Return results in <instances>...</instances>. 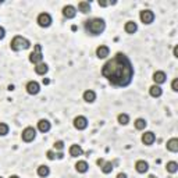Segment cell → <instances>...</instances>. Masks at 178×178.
Listing matches in <instances>:
<instances>
[{
    "mask_svg": "<svg viewBox=\"0 0 178 178\" xmlns=\"http://www.w3.org/2000/svg\"><path fill=\"white\" fill-rule=\"evenodd\" d=\"M102 74L112 85L127 86L132 81L134 68L127 56L123 53H117L112 60H109L103 66Z\"/></svg>",
    "mask_w": 178,
    "mask_h": 178,
    "instance_id": "cell-1",
    "label": "cell"
},
{
    "mask_svg": "<svg viewBox=\"0 0 178 178\" xmlns=\"http://www.w3.org/2000/svg\"><path fill=\"white\" fill-rule=\"evenodd\" d=\"M104 28H106V24L102 18H92L85 22V29L91 35H100L104 31Z\"/></svg>",
    "mask_w": 178,
    "mask_h": 178,
    "instance_id": "cell-2",
    "label": "cell"
},
{
    "mask_svg": "<svg viewBox=\"0 0 178 178\" xmlns=\"http://www.w3.org/2000/svg\"><path fill=\"white\" fill-rule=\"evenodd\" d=\"M29 46H31L29 40H28L27 38H22V36H15L14 39L11 40V43H10V47L14 51L25 50V49H28Z\"/></svg>",
    "mask_w": 178,
    "mask_h": 178,
    "instance_id": "cell-3",
    "label": "cell"
},
{
    "mask_svg": "<svg viewBox=\"0 0 178 178\" xmlns=\"http://www.w3.org/2000/svg\"><path fill=\"white\" fill-rule=\"evenodd\" d=\"M42 59H43V55H42V46L38 43V45L33 46V51L29 55V61L33 64H39L42 63Z\"/></svg>",
    "mask_w": 178,
    "mask_h": 178,
    "instance_id": "cell-4",
    "label": "cell"
},
{
    "mask_svg": "<svg viewBox=\"0 0 178 178\" xmlns=\"http://www.w3.org/2000/svg\"><path fill=\"white\" fill-rule=\"evenodd\" d=\"M22 141L24 142H32L33 139H35V136H36V131H35V128L32 127H27L24 131H22Z\"/></svg>",
    "mask_w": 178,
    "mask_h": 178,
    "instance_id": "cell-5",
    "label": "cell"
},
{
    "mask_svg": "<svg viewBox=\"0 0 178 178\" xmlns=\"http://www.w3.org/2000/svg\"><path fill=\"white\" fill-rule=\"evenodd\" d=\"M38 24L43 28L50 27V24H51L50 14H47V13H42V14H39V17H38Z\"/></svg>",
    "mask_w": 178,
    "mask_h": 178,
    "instance_id": "cell-6",
    "label": "cell"
},
{
    "mask_svg": "<svg viewBox=\"0 0 178 178\" xmlns=\"http://www.w3.org/2000/svg\"><path fill=\"white\" fill-rule=\"evenodd\" d=\"M141 21L143 22V24H152L154 20V14L153 11H150V10H143V11H141Z\"/></svg>",
    "mask_w": 178,
    "mask_h": 178,
    "instance_id": "cell-7",
    "label": "cell"
},
{
    "mask_svg": "<svg viewBox=\"0 0 178 178\" xmlns=\"http://www.w3.org/2000/svg\"><path fill=\"white\" fill-rule=\"evenodd\" d=\"M74 127H75L77 130H85V128L88 127V120L84 116H78V117H75V120H74Z\"/></svg>",
    "mask_w": 178,
    "mask_h": 178,
    "instance_id": "cell-8",
    "label": "cell"
},
{
    "mask_svg": "<svg viewBox=\"0 0 178 178\" xmlns=\"http://www.w3.org/2000/svg\"><path fill=\"white\" fill-rule=\"evenodd\" d=\"M40 91V86L36 81H31L27 84V92L29 95H38Z\"/></svg>",
    "mask_w": 178,
    "mask_h": 178,
    "instance_id": "cell-9",
    "label": "cell"
},
{
    "mask_svg": "<svg viewBox=\"0 0 178 178\" xmlns=\"http://www.w3.org/2000/svg\"><path fill=\"white\" fill-rule=\"evenodd\" d=\"M135 169H136V171H138V172L145 174V172L149 170V164L146 163L145 160H138V161H136V164H135Z\"/></svg>",
    "mask_w": 178,
    "mask_h": 178,
    "instance_id": "cell-10",
    "label": "cell"
},
{
    "mask_svg": "<svg viewBox=\"0 0 178 178\" xmlns=\"http://www.w3.org/2000/svg\"><path fill=\"white\" fill-rule=\"evenodd\" d=\"M75 14H77V10L74 6H66L63 9V15L66 18H74Z\"/></svg>",
    "mask_w": 178,
    "mask_h": 178,
    "instance_id": "cell-11",
    "label": "cell"
},
{
    "mask_svg": "<svg viewBox=\"0 0 178 178\" xmlns=\"http://www.w3.org/2000/svg\"><path fill=\"white\" fill-rule=\"evenodd\" d=\"M154 139H156V136H154V134L153 132H145L143 135H142V142L145 143V145H152L154 142Z\"/></svg>",
    "mask_w": 178,
    "mask_h": 178,
    "instance_id": "cell-12",
    "label": "cell"
},
{
    "mask_svg": "<svg viewBox=\"0 0 178 178\" xmlns=\"http://www.w3.org/2000/svg\"><path fill=\"white\" fill-rule=\"evenodd\" d=\"M166 74L163 73V71H156V73L153 74V81L156 82L157 85H160V84H164L166 82Z\"/></svg>",
    "mask_w": 178,
    "mask_h": 178,
    "instance_id": "cell-13",
    "label": "cell"
},
{
    "mask_svg": "<svg viewBox=\"0 0 178 178\" xmlns=\"http://www.w3.org/2000/svg\"><path fill=\"white\" fill-rule=\"evenodd\" d=\"M109 53H110V50L107 46H99V47L96 49V56L99 59H106L109 56Z\"/></svg>",
    "mask_w": 178,
    "mask_h": 178,
    "instance_id": "cell-14",
    "label": "cell"
},
{
    "mask_svg": "<svg viewBox=\"0 0 178 178\" xmlns=\"http://www.w3.org/2000/svg\"><path fill=\"white\" fill-rule=\"evenodd\" d=\"M167 149H169L170 152H172V153L178 152V139L177 138L170 139V141L167 142Z\"/></svg>",
    "mask_w": 178,
    "mask_h": 178,
    "instance_id": "cell-15",
    "label": "cell"
},
{
    "mask_svg": "<svg viewBox=\"0 0 178 178\" xmlns=\"http://www.w3.org/2000/svg\"><path fill=\"white\" fill-rule=\"evenodd\" d=\"M50 123H49L47 120H40L39 123H38V128H39L40 132H47L49 130H50Z\"/></svg>",
    "mask_w": 178,
    "mask_h": 178,
    "instance_id": "cell-16",
    "label": "cell"
},
{
    "mask_svg": "<svg viewBox=\"0 0 178 178\" xmlns=\"http://www.w3.org/2000/svg\"><path fill=\"white\" fill-rule=\"evenodd\" d=\"M47 70H49V67L46 63H39L35 67V71H36V74H39V75H45V74L47 73Z\"/></svg>",
    "mask_w": 178,
    "mask_h": 178,
    "instance_id": "cell-17",
    "label": "cell"
},
{
    "mask_svg": "<svg viewBox=\"0 0 178 178\" xmlns=\"http://www.w3.org/2000/svg\"><path fill=\"white\" fill-rule=\"evenodd\" d=\"M149 92H150V96H153V97H160L161 93H163V91H161V88H160L159 85H153V86H150Z\"/></svg>",
    "mask_w": 178,
    "mask_h": 178,
    "instance_id": "cell-18",
    "label": "cell"
},
{
    "mask_svg": "<svg viewBox=\"0 0 178 178\" xmlns=\"http://www.w3.org/2000/svg\"><path fill=\"white\" fill-rule=\"evenodd\" d=\"M95 99H96V93H95L93 91H85L84 92V100L88 103H92L95 102Z\"/></svg>",
    "mask_w": 178,
    "mask_h": 178,
    "instance_id": "cell-19",
    "label": "cell"
},
{
    "mask_svg": "<svg viewBox=\"0 0 178 178\" xmlns=\"http://www.w3.org/2000/svg\"><path fill=\"white\" fill-rule=\"evenodd\" d=\"M75 169H77V171L78 172H86L88 171V169H89V166H88V163L86 161H84V160H81V161H78V163L75 164Z\"/></svg>",
    "mask_w": 178,
    "mask_h": 178,
    "instance_id": "cell-20",
    "label": "cell"
},
{
    "mask_svg": "<svg viewBox=\"0 0 178 178\" xmlns=\"http://www.w3.org/2000/svg\"><path fill=\"white\" fill-rule=\"evenodd\" d=\"M70 154L73 157H78L82 154V148L79 145H73L71 148H70Z\"/></svg>",
    "mask_w": 178,
    "mask_h": 178,
    "instance_id": "cell-21",
    "label": "cell"
},
{
    "mask_svg": "<svg viewBox=\"0 0 178 178\" xmlns=\"http://www.w3.org/2000/svg\"><path fill=\"white\" fill-rule=\"evenodd\" d=\"M124 28H125V32L127 33H135L136 29H138V25H136L134 21H128Z\"/></svg>",
    "mask_w": 178,
    "mask_h": 178,
    "instance_id": "cell-22",
    "label": "cell"
},
{
    "mask_svg": "<svg viewBox=\"0 0 178 178\" xmlns=\"http://www.w3.org/2000/svg\"><path fill=\"white\" fill-rule=\"evenodd\" d=\"M78 10L81 13H84V14H86V13L91 11V3L89 2H81L78 4Z\"/></svg>",
    "mask_w": 178,
    "mask_h": 178,
    "instance_id": "cell-23",
    "label": "cell"
},
{
    "mask_svg": "<svg viewBox=\"0 0 178 178\" xmlns=\"http://www.w3.org/2000/svg\"><path fill=\"white\" fill-rule=\"evenodd\" d=\"M146 125H148V123H146V120H143V118H136L135 120V128L136 130H145Z\"/></svg>",
    "mask_w": 178,
    "mask_h": 178,
    "instance_id": "cell-24",
    "label": "cell"
},
{
    "mask_svg": "<svg viewBox=\"0 0 178 178\" xmlns=\"http://www.w3.org/2000/svg\"><path fill=\"white\" fill-rule=\"evenodd\" d=\"M49 172H50V170H49L47 166H39L38 167V175H39V177H47Z\"/></svg>",
    "mask_w": 178,
    "mask_h": 178,
    "instance_id": "cell-25",
    "label": "cell"
},
{
    "mask_svg": "<svg viewBox=\"0 0 178 178\" xmlns=\"http://www.w3.org/2000/svg\"><path fill=\"white\" fill-rule=\"evenodd\" d=\"M166 169H167V171H169V172L174 174V172H177V170H178V164L175 163V161H170V163H167Z\"/></svg>",
    "mask_w": 178,
    "mask_h": 178,
    "instance_id": "cell-26",
    "label": "cell"
},
{
    "mask_svg": "<svg viewBox=\"0 0 178 178\" xmlns=\"http://www.w3.org/2000/svg\"><path fill=\"white\" fill-rule=\"evenodd\" d=\"M113 169H114V167H113V163H112V161H107V163H104V164L102 166V171L104 172V174H109V172H112Z\"/></svg>",
    "mask_w": 178,
    "mask_h": 178,
    "instance_id": "cell-27",
    "label": "cell"
},
{
    "mask_svg": "<svg viewBox=\"0 0 178 178\" xmlns=\"http://www.w3.org/2000/svg\"><path fill=\"white\" fill-rule=\"evenodd\" d=\"M118 123L123 124V125H127L130 123V117L127 114H118Z\"/></svg>",
    "mask_w": 178,
    "mask_h": 178,
    "instance_id": "cell-28",
    "label": "cell"
},
{
    "mask_svg": "<svg viewBox=\"0 0 178 178\" xmlns=\"http://www.w3.org/2000/svg\"><path fill=\"white\" fill-rule=\"evenodd\" d=\"M7 134H9V125L4 123H0V135L4 136V135H7Z\"/></svg>",
    "mask_w": 178,
    "mask_h": 178,
    "instance_id": "cell-29",
    "label": "cell"
},
{
    "mask_svg": "<svg viewBox=\"0 0 178 178\" xmlns=\"http://www.w3.org/2000/svg\"><path fill=\"white\" fill-rule=\"evenodd\" d=\"M55 148H56V149H59V150H63V148H64V142H63V141H57V142H55Z\"/></svg>",
    "mask_w": 178,
    "mask_h": 178,
    "instance_id": "cell-30",
    "label": "cell"
},
{
    "mask_svg": "<svg viewBox=\"0 0 178 178\" xmlns=\"http://www.w3.org/2000/svg\"><path fill=\"white\" fill-rule=\"evenodd\" d=\"M171 89H172L174 92H177V91H178V79H177V78H175L174 81H172V84H171Z\"/></svg>",
    "mask_w": 178,
    "mask_h": 178,
    "instance_id": "cell-31",
    "label": "cell"
},
{
    "mask_svg": "<svg viewBox=\"0 0 178 178\" xmlns=\"http://www.w3.org/2000/svg\"><path fill=\"white\" fill-rule=\"evenodd\" d=\"M46 156H47V159H49V160H55V159H56V154L53 153V152H51V150H47Z\"/></svg>",
    "mask_w": 178,
    "mask_h": 178,
    "instance_id": "cell-32",
    "label": "cell"
},
{
    "mask_svg": "<svg viewBox=\"0 0 178 178\" xmlns=\"http://www.w3.org/2000/svg\"><path fill=\"white\" fill-rule=\"evenodd\" d=\"M97 3H99V6H100V7H106V6H109V2H104V0H99Z\"/></svg>",
    "mask_w": 178,
    "mask_h": 178,
    "instance_id": "cell-33",
    "label": "cell"
},
{
    "mask_svg": "<svg viewBox=\"0 0 178 178\" xmlns=\"http://www.w3.org/2000/svg\"><path fill=\"white\" fill-rule=\"evenodd\" d=\"M4 35H6V31H4V28L0 27V39H3Z\"/></svg>",
    "mask_w": 178,
    "mask_h": 178,
    "instance_id": "cell-34",
    "label": "cell"
},
{
    "mask_svg": "<svg viewBox=\"0 0 178 178\" xmlns=\"http://www.w3.org/2000/svg\"><path fill=\"white\" fill-rule=\"evenodd\" d=\"M172 53H174V57H178V46L174 47V51H172Z\"/></svg>",
    "mask_w": 178,
    "mask_h": 178,
    "instance_id": "cell-35",
    "label": "cell"
},
{
    "mask_svg": "<svg viewBox=\"0 0 178 178\" xmlns=\"http://www.w3.org/2000/svg\"><path fill=\"white\" fill-rule=\"evenodd\" d=\"M117 178H127V174H124V172H120V174L117 175Z\"/></svg>",
    "mask_w": 178,
    "mask_h": 178,
    "instance_id": "cell-36",
    "label": "cell"
},
{
    "mask_svg": "<svg viewBox=\"0 0 178 178\" xmlns=\"http://www.w3.org/2000/svg\"><path fill=\"white\" fill-rule=\"evenodd\" d=\"M103 164H104V161H103V159H99V160H97V166H100V167H102Z\"/></svg>",
    "mask_w": 178,
    "mask_h": 178,
    "instance_id": "cell-37",
    "label": "cell"
},
{
    "mask_svg": "<svg viewBox=\"0 0 178 178\" xmlns=\"http://www.w3.org/2000/svg\"><path fill=\"white\" fill-rule=\"evenodd\" d=\"M56 157H57V159H63V157H64V154L60 152V153H57V154H56Z\"/></svg>",
    "mask_w": 178,
    "mask_h": 178,
    "instance_id": "cell-38",
    "label": "cell"
},
{
    "mask_svg": "<svg viewBox=\"0 0 178 178\" xmlns=\"http://www.w3.org/2000/svg\"><path fill=\"white\" fill-rule=\"evenodd\" d=\"M9 91H14V85H9Z\"/></svg>",
    "mask_w": 178,
    "mask_h": 178,
    "instance_id": "cell-39",
    "label": "cell"
},
{
    "mask_svg": "<svg viewBox=\"0 0 178 178\" xmlns=\"http://www.w3.org/2000/svg\"><path fill=\"white\" fill-rule=\"evenodd\" d=\"M49 82H50V81H49V79H43V84H45V85H47Z\"/></svg>",
    "mask_w": 178,
    "mask_h": 178,
    "instance_id": "cell-40",
    "label": "cell"
},
{
    "mask_svg": "<svg viewBox=\"0 0 178 178\" xmlns=\"http://www.w3.org/2000/svg\"><path fill=\"white\" fill-rule=\"evenodd\" d=\"M10 178H20V177H17V175H11Z\"/></svg>",
    "mask_w": 178,
    "mask_h": 178,
    "instance_id": "cell-41",
    "label": "cell"
},
{
    "mask_svg": "<svg viewBox=\"0 0 178 178\" xmlns=\"http://www.w3.org/2000/svg\"><path fill=\"white\" fill-rule=\"evenodd\" d=\"M2 3H3V2H2V0H0V4H2Z\"/></svg>",
    "mask_w": 178,
    "mask_h": 178,
    "instance_id": "cell-42",
    "label": "cell"
},
{
    "mask_svg": "<svg viewBox=\"0 0 178 178\" xmlns=\"http://www.w3.org/2000/svg\"><path fill=\"white\" fill-rule=\"evenodd\" d=\"M0 178H2V177H0Z\"/></svg>",
    "mask_w": 178,
    "mask_h": 178,
    "instance_id": "cell-43",
    "label": "cell"
}]
</instances>
